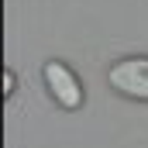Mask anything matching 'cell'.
Masks as SVG:
<instances>
[{
	"label": "cell",
	"mask_w": 148,
	"mask_h": 148,
	"mask_svg": "<svg viewBox=\"0 0 148 148\" xmlns=\"http://www.w3.org/2000/svg\"><path fill=\"white\" fill-rule=\"evenodd\" d=\"M110 86L121 97H131V100H148V59L145 55H131V59H121L114 62L110 73Z\"/></svg>",
	"instance_id": "1"
},
{
	"label": "cell",
	"mask_w": 148,
	"mask_h": 148,
	"mask_svg": "<svg viewBox=\"0 0 148 148\" xmlns=\"http://www.w3.org/2000/svg\"><path fill=\"white\" fill-rule=\"evenodd\" d=\"M41 76H45L48 93L55 97V103H59V107H66V110L83 107V83L76 79V73L66 66V62H45Z\"/></svg>",
	"instance_id": "2"
},
{
	"label": "cell",
	"mask_w": 148,
	"mask_h": 148,
	"mask_svg": "<svg viewBox=\"0 0 148 148\" xmlns=\"http://www.w3.org/2000/svg\"><path fill=\"white\" fill-rule=\"evenodd\" d=\"M3 86H7L3 93L10 97V93H14V73H10V69H3Z\"/></svg>",
	"instance_id": "3"
}]
</instances>
